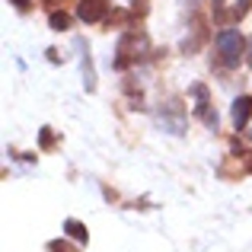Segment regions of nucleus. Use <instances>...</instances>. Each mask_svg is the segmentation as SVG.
I'll list each match as a JSON object with an SVG mask.
<instances>
[{
  "mask_svg": "<svg viewBox=\"0 0 252 252\" xmlns=\"http://www.w3.org/2000/svg\"><path fill=\"white\" fill-rule=\"evenodd\" d=\"M147 35L137 29H128L122 35V42H118V51H115V70H125L131 67V64H137L144 55H147Z\"/></svg>",
  "mask_w": 252,
  "mask_h": 252,
  "instance_id": "f257e3e1",
  "label": "nucleus"
},
{
  "mask_svg": "<svg viewBox=\"0 0 252 252\" xmlns=\"http://www.w3.org/2000/svg\"><path fill=\"white\" fill-rule=\"evenodd\" d=\"M217 45V55H220V64L223 67H236V64L243 61V55H246V38H243L240 29H220L214 38Z\"/></svg>",
  "mask_w": 252,
  "mask_h": 252,
  "instance_id": "f03ea898",
  "label": "nucleus"
},
{
  "mask_svg": "<svg viewBox=\"0 0 252 252\" xmlns=\"http://www.w3.org/2000/svg\"><path fill=\"white\" fill-rule=\"evenodd\" d=\"M157 118H160L163 131H169V134H182L185 131V105L179 99H169L166 105H160Z\"/></svg>",
  "mask_w": 252,
  "mask_h": 252,
  "instance_id": "7ed1b4c3",
  "label": "nucleus"
},
{
  "mask_svg": "<svg viewBox=\"0 0 252 252\" xmlns=\"http://www.w3.org/2000/svg\"><path fill=\"white\" fill-rule=\"evenodd\" d=\"M191 96H195V115L201 118L208 128H217V112H211V99H208V86H191Z\"/></svg>",
  "mask_w": 252,
  "mask_h": 252,
  "instance_id": "20e7f679",
  "label": "nucleus"
},
{
  "mask_svg": "<svg viewBox=\"0 0 252 252\" xmlns=\"http://www.w3.org/2000/svg\"><path fill=\"white\" fill-rule=\"evenodd\" d=\"M109 13V0H80L77 3V16L83 23H102Z\"/></svg>",
  "mask_w": 252,
  "mask_h": 252,
  "instance_id": "39448f33",
  "label": "nucleus"
},
{
  "mask_svg": "<svg viewBox=\"0 0 252 252\" xmlns=\"http://www.w3.org/2000/svg\"><path fill=\"white\" fill-rule=\"evenodd\" d=\"M249 115H252V96H240L233 102V115H230V118H233V128L243 131L246 122H249Z\"/></svg>",
  "mask_w": 252,
  "mask_h": 252,
  "instance_id": "423d86ee",
  "label": "nucleus"
},
{
  "mask_svg": "<svg viewBox=\"0 0 252 252\" xmlns=\"http://www.w3.org/2000/svg\"><path fill=\"white\" fill-rule=\"evenodd\" d=\"M64 233L70 236V240H77V243H90V230H86V223H80V220H64Z\"/></svg>",
  "mask_w": 252,
  "mask_h": 252,
  "instance_id": "0eeeda50",
  "label": "nucleus"
},
{
  "mask_svg": "<svg viewBox=\"0 0 252 252\" xmlns=\"http://www.w3.org/2000/svg\"><path fill=\"white\" fill-rule=\"evenodd\" d=\"M48 23H51V29H55V32H64V29H67V26H70V16H67V13H51V16H48Z\"/></svg>",
  "mask_w": 252,
  "mask_h": 252,
  "instance_id": "6e6552de",
  "label": "nucleus"
},
{
  "mask_svg": "<svg viewBox=\"0 0 252 252\" xmlns=\"http://www.w3.org/2000/svg\"><path fill=\"white\" fill-rule=\"evenodd\" d=\"M249 13V0H240V3L233 6V10H230V16H227V23H236V19H243Z\"/></svg>",
  "mask_w": 252,
  "mask_h": 252,
  "instance_id": "1a4fd4ad",
  "label": "nucleus"
},
{
  "mask_svg": "<svg viewBox=\"0 0 252 252\" xmlns=\"http://www.w3.org/2000/svg\"><path fill=\"white\" fill-rule=\"evenodd\" d=\"M38 147H42V150L55 147V131H51V128H42V134H38Z\"/></svg>",
  "mask_w": 252,
  "mask_h": 252,
  "instance_id": "9d476101",
  "label": "nucleus"
},
{
  "mask_svg": "<svg viewBox=\"0 0 252 252\" xmlns=\"http://www.w3.org/2000/svg\"><path fill=\"white\" fill-rule=\"evenodd\" d=\"M48 252H80V249L70 246L67 240H51V243H48Z\"/></svg>",
  "mask_w": 252,
  "mask_h": 252,
  "instance_id": "9b49d317",
  "label": "nucleus"
},
{
  "mask_svg": "<svg viewBox=\"0 0 252 252\" xmlns=\"http://www.w3.org/2000/svg\"><path fill=\"white\" fill-rule=\"evenodd\" d=\"M214 19L223 23V0H214Z\"/></svg>",
  "mask_w": 252,
  "mask_h": 252,
  "instance_id": "f8f14e48",
  "label": "nucleus"
},
{
  "mask_svg": "<svg viewBox=\"0 0 252 252\" xmlns=\"http://www.w3.org/2000/svg\"><path fill=\"white\" fill-rule=\"evenodd\" d=\"M246 61H249V67H252V38H249V45H246Z\"/></svg>",
  "mask_w": 252,
  "mask_h": 252,
  "instance_id": "ddd939ff",
  "label": "nucleus"
},
{
  "mask_svg": "<svg viewBox=\"0 0 252 252\" xmlns=\"http://www.w3.org/2000/svg\"><path fill=\"white\" fill-rule=\"evenodd\" d=\"M13 3H16L19 10H29V0H13Z\"/></svg>",
  "mask_w": 252,
  "mask_h": 252,
  "instance_id": "4468645a",
  "label": "nucleus"
},
{
  "mask_svg": "<svg viewBox=\"0 0 252 252\" xmlns=\"http://www.w3.org/2000/svg\"><path fill=\"white\" fill-rule=\"evenodd\" d=\"M45 6H58V3H64V0H42Z\"/></svg>",
  "mask_w": 252,
  "mask_h": 252,
  "instance_id": "2eb2a0df",
  "label": "nucleus"
},
{
  "mask_svg": "<svg viewBox=\"0 0 252 252\" xmlns=\"http://www.w3.org/2000/svg\"><path fill=\"white\" fill-rule=\"evenodd\" d=\"M249 169H252V160H249Z\"/></svg>",
  "mask_w": 252,
  "mask_h": 252,
  "instance_id": "dca6fc26",
  "label": "nucleus"
},
{
  "mask_svg": "<svg viewBox=\"0 0 252 252\" xmlns=\"http://www.w3.org/2000/svg\"><path fill=\"white\" fill-rule=\"evenodd\" d=\"M134 3H137V0H134Z\"/></svg>",
  "mask_w": 252,
  "mask_h": 252,
  "instance_id": "f3484780",
  "label": "nucleus"
}]
</instances>
